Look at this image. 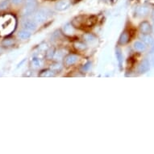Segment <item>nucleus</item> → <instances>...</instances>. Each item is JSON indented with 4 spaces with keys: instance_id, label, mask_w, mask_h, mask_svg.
<instances>
[{
    "instance_id": "f257e3e1",
    "label": "nucleus",
    "mask_w": 154,
    "mask_h": 154,
    "mask_svg": "<svg viewBox=\"0 0 154 154\" xmlns=\"http://www.w3.org/2000/svg\"><path fill=\"white\" fill-rule=\"evenodd\" d=\"M16 19L11 15H4L0 17V35L7 36L15 31Z\"/></svg>"
},
{
    "instance_id": "f03ea898",
    "label": "nucleus",
    "mask_w": 154,
    "mask_h": 154,
    "mask_svg": "<svg viewBox=\"0 0 154 154\" xmlns=\"http://www.w3.org/2000/svg\"><path fill=\"white\" fill-rule=\"evenodd\" d=\"M96 22H97V18L95 16L80 15L73 19L71 23L75 28L86 29L93 27Z\"/></svg>"
},
{
    "instance_id": "7ed1b4c3",
    "label": "nucleus",
    "mask_w": 154,
    "mask_h": 154,
    "mask_svg": "<svg viewBox=\"0 0 154 154\" xmlns=\"http://www.w3.org/2000/svg\"><path fill=\"white\" fill-rule=\"evenodd\" d=\"M49 16V13L47 10H40L35 15L34 20L37 23H42L45 22Z\"/></svg>"
},
{
    "instance_id": "20e7f679",
    "label": "nucleus",
    "mask_w": 154,
    "mask_h": 154,
    "mask_svg": "<svg viewBox=\"0 0 154 154\" xmlns=\"http://www.w3.org/2000/svg\"><path fill=\"white\" fill-rule=\"evenodd\" d=\"M78 60V57L75 54H69L64 58V65L65 66H71L76 63Z\"/></svg>"
},
{
    "instance_id": "39448f33",
    "label": "nucleus",
    "mask_w": 154,
    "mask_h": 154,
    "mask_svg": "<svg viewBox=\"0 0 154 154\" xmlns=\"http://www.w3.org/2000/svg\"><path fill=\"white\" fill-rule=\"evenodd\" d=\"M63 33L67 36H73L75 35V27L72 25V23H66L62 28Z\"/></svg>"
},
{
    "instance_id": "423d86ee",
    "label": "nucleus",
    "mask_w": 154,
    "mask_h": 154,
    "mask_svg": "<svg viewBox=\"0 0 154 154\" xmlns=\"http://www.w3.org/2000/svg\"><path fill=\"white\" fill-rule=\"evenodd\" d=\"M140 30L142 34L144 35H149L152 32V27L150 23L147 21H144L140 24Z\"/></svg>"
},
{
    "instance_id": "0eeeda50",
    "label": "nucleus",
    "mask_w": 154,
    "mask_h": 154,
    "mask_svg": "<svg viewBox=\"0 0 154 154\" xmlns=\"http://www.w3.org/2000/svg\"><path fill=\"white\" fill-rule=\"evenodd\" d=\"M36 7V3L34 1H32L30 3H27V5L25 6L24 9H23V15H29L32 14V12L35 11Z\"/></svg>"
},
{
    "instance_id": "6e6552de",
    "label": "nucleus",
    "mask_w": 154,
    "mask_h": 154,
    "mask_svg": "<svg viewBox=\"0 0 154 154\" xmlns=\"http://www.w3.org/2000/svg\"><path fill=\"white\" fill-rule=\"evenodd\" d=\"M69 7H70V3L69 2L68 0L59 1L55 5V7L57 11H65V10L68 9Z\"/></svg>"
},
{
    "instance_id": "1a4fd4ad",
    "label": "nucleus",
    "mask_w": 154,
    "mask_h": 154,
    "mask_svg": "<svg viewBox=\"0 0 154 154\" xmlns=\"http://www.w3.org/2000/svg\"><path fill=\"white\" fill-rule=\"evenodd\" d=\"M130 41V33L127 31H125V32H123L121 34V36L119 37V45H126L127 43H128Z\"/></svg>"
},
{
    "instance_id": "9d476101",
    "label": "nucleus",
    "mask_w": 154,
    "mask_h": 154,
    "mask_svg": "<svg viewBox=\"0 0 154 154\" xmlns=\"http://www.w3.org/2000/svg\"><path fill=\"white\" fill-rule=\"evenodd\" d=\"M23 27L27 31L34 32L36 29V23L34 20H26L23 23Z\"/></svg>"
},
{
    "instance_id": "9b49d317",
    "label": "nucleus",
    "mask_w": 154,
    "mask_h": 154,
    "mask_svg": "<svg viewBox=\"0 0 154 154\" xmlns=\"http://www.w3.org/2000/svg\"><path fill=\"white\" fill-rule=\"evenodd\" d=\"M149 69V62L148 60H145L140 65V66L138 68V72L141 73H144L147 72Z\"/></svg>"
},
{
    "instance_id": "f8f14e48",
    "label": "nucleus",
    "mask_w": 154,
    "mask_h": 154,
    "mask_svg": "<svg viewBox=\"0 0 154 154\" xmlns=\"http://www.w3.org/2000/svg\"><path fill=\"white\" fill-rule=\"evenodd\" d=\"M41 77H52L55 76V72L53 69H45L39 74Z\"/></svg>"
},
{
    "instance_id": "ddd939ff",
    "label": "nucleus",
    "mask_w": 154,
    "mask_h": 154,
    "mask_svg": "<svg viewBox=\"0 0 154 154\" xmlns=\"http://www.w3.org/2000/svg\"><path fill=\"white\" fill-rule=\"evenodd\" d=\"M134 48H135V49L137 50V51H139V52L145 51V49H146L145 44L141 42V41H136V43L134 44Z\"/></svg>"
},
{
    "instance_id": "4468645a",
    "label": "nucleus",
    "mask_w": 154,
    "mask_h": 154,
    "mask_svg": "<svg viewBox=\"0 0 154 154\" xmlns=\"http://www.w3.org/2000/svg\"><path fill=\"white\" fill-rule=\"evenodd\" d=\"M19 36L21 39H23V40H27V39H28L31 36V33H30L29 31H27V30L25 29V30H22L21 32H19Z\"/></svg>"
},
{
    "instance_id": "2eb2a0df",
    "label": "nucleus",
    "mask_w": 154,
    "mask_h": 154,
    "mask_svg": "<svg viewBox=\"0 0 154 154\" xmlns=\"http://www.w3.org/2000/svg\"><path fill=\"white\" fill-rule=\"evenodd\" d=\"M73 46H74V48H75L77 51H83V50H85L86 49V45H85L84 43H82V42H80V41L75 42Z\"/></svg>"
},
{
    "instance_id": "dca6fc26",
    "label": "nucleus",
    "mask_w": 154,
    "mask_h": 154,
    "mask_svg": "<svg viewBox=\"0 0 154 154\" xmlns=\"http://www.w3.org/2000/svg\"><path fill=\"white\" fill-rule=\"evenodd\" d=\"M32 65H33V67H35V68H38V67H40L42 65V64H43V61L40 58H37V57H35V58H33L32 61Z\"/></svg>"
},
{
    "instance_id": "f3484780",
    "label": "nucleus",
    "mask_w": 154,
    "mask_h": 154,
    "mask_svg": "<svg viewBox=\"0 0 154 154\" xmlns=\"http://www.w3.org/2000/svg\"><path fill=\"white\" fill-rule=\"evenodd\" d=\"M51 69H53L54 72H60V71L62 69V65L60 63H58V62H57V63H55L52 65Z\"/></svg>"
},
{
    "instance_id": "a211bd4d",
    "label": "nucleus",
    "mask_w": 154,
    "mask_h": 154,
    "mask_svg": "<svg viewBox=\"0 0 154 154\" xmlns=\"http://www.w3.org/2000/svg\"><path fill=\"white\" fill-rule=\"evenodd\" d=\"M83 39L87 42H92V41H94L95 40V36H93L91 33H88V34H86V35L83 36Z\"/></svg>"
},
{
    "instance_id": "6ab92c4d",
    "label": "nucleus",
    "mask_w": 154,
    "mask_h": 154,
    "mask_svg": "<svg viewBox=\"0 0 154 154\" xmlns=\"http://www.w3.org/2000/svg\"><path fill=\"white\" fill-rule=\"evenodd\" d=\"M116 57H117V59H118L119 66H122L123 55L122 53H121V51L119 49H116Z\"/></svg>"
},
{
    "instance_id": "aec40b11",
    "label": "nucleus",
    "mask_w": 154,
    "mask_h": 154,
    "mask_svg": "<svg viewBox=\"0 0 154 154\" xmlns=\"http://www.w3.org/2000/svg\"><path fill=\"white\" fill-rule=\"evenodd\" d=\"M55 51L54 49H49V51H47V53H46V57L48 58V59H52V58H53V57H54L55 54Z\"/></svg>"
},
{
    "instance_id": "412c9836",
    "label": "nucleus",
    "mask_w": 154,
    "mask_h": 154,
    "mask_svg": "<svg viewBox=\"0 0 154 154\" xmlns=\"http://www.w3.org/2000/svg\"><path fill=\"white\" fill-rule=\"evenodd\" d=\"M63 56H64L63 51H61V50H59L58 52H57V51H56V52H55V54H54V57H53V58L60 60L63 57Z\"/></svg>"
},
{
    "instance_id": "4be33fe9",
    "label": "nucleus",
    "mask_w": 154,
    "mask_h": 154,
    "mask_svg": "<svg viewBox=\"0 0 154 154\" xmlns=\"http://www.w3.org/2000/svg\"><path fill=\"white\" fill-rule=\"evenodd\" d=\"M14 42L11 39H6L4 41H3V46H11L13 45Z\"/></svg>"
},
{
    "instance_id": "5701e85b",
    "label": "nucleus",
    "mask_w": 154,
    "mask_h": 154,
    "mask_svg": "<svg viewBox=\"0 0 154 154\" xmlns=\"http://www.w3.org/2000/svg\"><path fill=\"white\" fill-rule=\"evenodd\" d=\"M7 6H8V1H7V0H4V1H3V2L0 3V9H5V8L7 7Z\"/></svg>"
},
{
    "instance_id": "b1692460",
    "label": "nucleus",
    "mask_w": 154,
    "mask_h": 154,
    "mask_svg": "<svg viewBox=\"0 0 154 154\" xmlns=\"http://www.w3.org/2000/svg\"><path fill=\"white\" fill-rule=\"evenodd\" d=\"M143 40L147 43V44H151V42H152V38L149 36L148 35H145V36L143 38Z\"/></svg>"
},
{
    "instance_id": "393cba45",
    "label": "nucleus",
    "mask_w": 154,
    "mask_h": 154,
    "mask_svg": "<svg viewBox=\"0 0 154 154\" xmlns=\"http://www.w3.org/2000/svg\"><path fill=\"white\" fill-rule=\"evenodd\" d=\"M91 66V63L89 62V63H87L86 65H85V66L83 67V70H87L88 69V68Z\"/></svg>"
},
{
    "instance_id": "a878e982",
    "label": "nucleus",
    "mask_w": 154,
    "mask_h": 154,
    "mask_svg": "<svg viewBox=\"0 0 154 154\" xmlns=\"http://www.w3.org/2000/svg\"><path fill=\"white\" fill-rule=\"evenodd\" d=\"M22 1H23V0H12V3H15V4H19V3H20Z\"/></svg>"
},
{
    "instance_id": "bb28decb",
    "label": "nucleus",
    "mask_w": 154,
    "mask_h": 154,
    "mask_svg": "<svg viewBox=\"0 0 154 154\" xmlns=\"http://www.w3.org/2000/svg\"><path fill=\"white\" fill-rule=\"evenodd\" d=\"M152 18H153V19L154 20V10L153 11V15H152Z\"/></svg>"
},
{
    "instance_id": "cd10ccee",
    "label": "nucleus",
    "mask_w": 154,
    "mask_h": 154,
    "mask_svg": "<svg viewBox=\"0 0 154 154\" xmlns=\"http://www.w3.org/2000/svg\"><path fill=\"white\" fill-rule=\"evenodd\" d=\"M70 1H72V2H73V3H76V2H78L79 0H70Z\"/></svg>"
},
{
    "instance_id": "c85d7f7f",
    "label": "nucleus",
    "mask_w": 154,
    "mask_h": 154,
    "mask_svg": "<svg viewBox=\"0 0 154 154\" xmlns=\"http://www.w3.org/2000/svg\"><path fill=\"white\" fill-rule=\"evenodd\" d=\"M153 63H154V62H153Z\"/></svg>"
}]
</instances>
